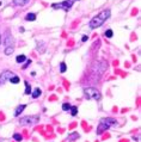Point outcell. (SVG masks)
I'll use <instances>...</instances> for the list:
<instances>
[{
  "label": "cell",
  "mask_w": 141,
  "mask_h": 142,
  "mask_svg": "<svg viewBox=\"0 0 141 142\" xmlns=\"http://www.w3.org/2000/svg\"><path fill=\"white\" fill-rule=\"evenodd\" d=\"M84 94H85V98L86 99H95V100L100 99V92H99L97 88H93V87L85 88Z\"/></svg>",
  "instance_id": "obj_3"
},
{
  "label": "cell",
  "mask_w": 141,
  "mask_h": 142,
  "mask_svg": "<svg viewBox=\"0 0 141 142\" xmlns=\"http://www.w3.org/2000/svg\"><path fill=\"white\" fill-rule=\"evenodd\" d=\"M13 44H14V40L12 36H7L5 38V45L6 47H13Z\"/></svg>",
  "instance_id": "obj_8"
},
{
  "label": "cell",
  "mask_w": 141,
  "mask_h": 142,
  "mask_svg": "<svg viewBox=\"0 0 141 142\" xmlns=\"http://www.w3.org/2000/svg\"><path fill=\"white\" fill-rule=\"evenodd\" d=\"M0 43H1V35H0Z\"/></svg>",
  "instance_id": "obj_25"
},
{
  "label": "cell",
  "mask_w": 141,
  "mask_h": 142,
  "mask_svg": "<svg viewBox=\"0 0 141 142\" xmlns=\"http://www.w3.org/2000/svg\"><path fill=\"white\" fill-rule=\"evenodd\" d=\"M110 10H103L98 16H96V17H93L91 20H90V28L91 29H97L99 28L100 25H103L104 24V22L110 17Z\"/></svg>",
  "instance_id": "obj_1"
},
{
  "label": "cell",
  "mask_w": 141,
  "mask_h": 142,
  "mask_svg": "<svg viewBox=\"0 0 141 142\" xmlns=\"http://www.w3.org/2000/svg\"><path fill=\"white\" fill-rule=\"evenodd\" d=\"M74 2H75V0H66V1H63V2L53 4V5H52V7H53V8H62L63 11H68Z\"/></svg>",
  "instance_id": "obj_5"
},
{
  "label": "cell",
  "mask_w": 141,
  "mask_h": 142,
  "mask_svg": "<svg viewBox=\"0 0 141 142\" xmlns=\"http://www.w3.org/2000/svg\"><path fill=\"white\" fill-rule=\"evenodd\" d=\"M14 75V73H12L11 71H4L0 74V85L6 84L7 81H10V79Z\"/></svg>",
  "instance_id": "obj_6"
},
{
  "label": "cell",
  "mask_w": 141,
  "mask_h": 142,
  "mask_svg": "<svg viewBox=\"0 0 141 142\" xmlns=\"http://www.w3.org/2000/svg\"><path fill=\"white\" fill-rule=\"evenodd\" d=\"M37 51L41 53V54L45 51V44H44V42H42V41L37 42Z\"/></svg>",
  "instance_id": "obj_9"
},
{
  "label": "cell",
  "mask_w": 141,
  "mask_h": 142,
  "mask_svg": "<svg viewBox=\"0 0 141 142\" xmlns=\"http://www.w3.org/2000/svg\"><path fill=\"white\" fill-rule=\"evenodd\" d=\"M26 108V105H24V104H22V105H19L17 109H16V111H14V116L16 117H19L20 116V114L24 111V109Z\"/></svg>",
  "instance_id": "obj_7"
},
{
  "label": "cell",
  "mask_w": 141,
  "mask_h": 142,
  "mask_svg": "<svg viewBox=\"0 0 141 142\" xmlns=\"http://www.w3.org/2000/svg\"><path fill=\"white\" fill-rule=\"evenodd\" d=\"M10 81H11L12 84H18V83H19V78H18L17 75H13V76L10 79Z\"/></svg>",
  "instance_id": "obj_18"
},
{
  "label": "cell",
  "mask_w": 141,
  "mask_h": 142,
  "mask_svg": "<svg viewBox=\"0 0 141 142\" xmlns=\"http://www.w3.org/2000/svg\"><path fill=\"white\" fill-rule=\"evenodd\" d=\"M75 137H79V135H78L77 133H73V135H72V136H70V140H74Z\"/></svg>",
  "instance_id": "obj_22"
},
{
  "label": "cell",
  "mask_w": 141,
  "mask_h": 142,
  "mask_svg": "<svg viewBox=\"0 0 141 142\" xmlns=\"http://www.w3.org/2000/svg\"><path fill=\"white\" fill-rule=\"evenodd\" d=\"M70 106H72L70 104H68V103H65V104H62V110H63V111H68V110L70 109Z\"/></svg>",
  "instance_id": "obj_19"
},
{
  "label": "cell",
  "mask_w": 141,
  "mask_h": 142,
  "mask_svg": "<svg viewBox=\"0 0 141 142\" xmlns=\"http://www.w3.org/2000/svg\"><path fill=\"white\" fill-rule=\"evenodd\" d=\"M66 71H67L66 63H65V62H61V63H60V72H61V73H65Z\"/></svg>",
  "instance_id": "obj_16"
},
{
  "label": "cell",
  "mask_w": 141,
  "mask_h": 142,
  "mask_svg": "<svg viewBox=\"0 0 141 142\" xmlns=\"http://www.w3.org/2000/svg\"><path fill=\"white\" fill-rule=\"evenodd\" d=\"M70 115L72 116H77V114H78V108L77 106H70Z\"/></svg>",
  "instance_id": "obj_15"
},
{
  "label": "cell",
  "mask_w": 141,
  "mask_h": 142,
  "mask_svg": "<svg viewBox=\"0 0 141 142\" xmlns=\"http://www.w3.org/2000/svg\"><path fill=\"white\" fill-rule=\"evenodd\" d=\"M13 51H14L13 47H6V49H5V54H6V55H11Z\"/></svg>",
  "instance_id": "obj_14"
},
{
  "label": "cell",
  "mask_w": 141,
  "mask_h": 142,
  "mask_svg": "<svg viewBox=\"0 0 141 142\" xmlns=\"http://www.w3.org/2000/svg\"><path fill=\"white\" fill-rule=\"evenodd\" d=\"M87 40H88V37H87L86 35H84V36H83V38H81V41H83V42H86Z\"/></svg>",
  "instance_id": "obj_24"
},
{
  "label": "cell",
  "mask_w": 141,
  "mask_h": 142,
  "mask_svg": "<svg viewBox=\"0 0 141 142\" xmlns=\"http://www.w3.org/2000/svg\"><path fill=\"white\" fill-rule=\"evenodd\" d=\"M13 139L16 140V141H18V142H20L22 140H23L22 135H19V134H14V135H13Z\"/></svg>",
  "instance_id": "obj_21"
},
{
  "label": "cell",
  "mask_w": 141,
  "mask_h": 142,
  "mask_svg": "<svg viewBox=\"0 0 141 142\" xmlns=\"http://www.w3.org/2000/svg\"><path fill=\"white\" fill-rule=\"evenodd\" d=\"M16 61L18 63H23L24 61H26V56L25 55H18V56L16 57Z\"/></svg>",
  "instance_id": "obj_13"
},
{
  "label": "cell",
  "mask_w": 141,
  "mask_h": 142,
  "mask_svg": "<svg viewBox=\"0 0 141 142\" xmlns=\"http://www.w3.org/2000/svg\"><path fill=\"white\" fill-rule=\"evenodd\" d=\"M38 121H40V116L35 115V116H26V117L20 118L19 123L23 124V125H34V124H36Z\"/></svg>",
  "instance_id": "obj_4"
},
{
  "label": "cell",
  "mask_w": 141,
  "mask_h": 142,
  "mask_svg": "<svg viewBox=\"0 0 141 142\" xmlns=\"http://www.w3.org/2000/svg\"><path fill=\"white\" fill-rule=\"evenodd\" d=\"M31 92V86L29 85L28 81H25V94H30Z\"/></svg>",
  "instance_id": "obj_17"
},
{
  "label": "cell",
  "mask_w": 141,
  "mask_h": 142,
  "mask_svg": "<svg viewBox=\"0 0 141 142\" xmlns=\"http://www.w3.org/2000/svg\"><path fill=\"white\" fill-rule=\"evenodd\" d=\"M31 63V60H26V63L24 65V67H23V69H25V68H28V66Z\"/></svg>",
  "instance_id": "obj_23"
},
{
  "label": "cell",
  "mask_w": 141,
  "mask_h": 142,
  "mask_svg": "<svg viewBox=\"0 0 141 142\" xmlns=\"http://www.w3.org/2000/svg\"><path fill=\"white\" fill-rule=\"evenodd\" d=\"M113 35H114L113 30H110V29H109V30H106V31H105V36H106L108 38H111V37H113Z\"/></svg>",
  "instance_id": "obj_20"
},
{
  "label": "cell",
  "mask_w": 141,
  "mask_h": 142,
  "mask_svg": "<svg viewBox=\"0 0 141 142\" xmlns=\"http://www.w3.org/2000/svg\"><path fill=\"white\" fill-rule=\"evenodd\" d=\"M25 20H28V22H34V20H36V14L35 13H28L26 14V17H25Z\"/></svg>",
  "instance_id": "obj_10"
},
{
  "label": "cell",
  "mask_w": 141,
  "mask_h": 142,
  "mask_svg": "<svg viewBox=\"0 0 141 142\" xmlns=\"http://www.w3.org/2000/svg\"><path fill=\"white\" fill-rule=\"evenodd\" d=\"M41 93H42V91L40 90V88H35L34 90V92H32V98H38L40 96H41Z\"/></svg>",
  "instance_id": "obj_12"
},
{
  "label": "cell",
  "mask_w": 141,
  "mask_h": 142,
  "mask_svg": "<svg viewBox=\"0 0 141 142\" xmlns=\"http://www.w3.org/2000/svg\"><path fill=\"white\" fill-rule=\"evenodd\" d=\"M116 124H117V121L115 118H111V117L102 118L98 124V128H97V134H102L103 131L108 130L109 128H111L113 125H116Z\"/></svg>",
  "instance_id": "obj_2"
},
{
  "label": "cell",
  "mask_w": 141,
  "mask_h": 142,
  "mask_svg": "<svg viewBox=\"0 0 141 142\" xmlns=\"http://www.w3.org/2000/svg\"><path fill=\"white\" fill-rule=\"evenodd\" d=\"M26 4H28L26 0H13V5H16V6H24Z\"/></svg>",
  "instance_id": "obj_11"
}]
</instances>
